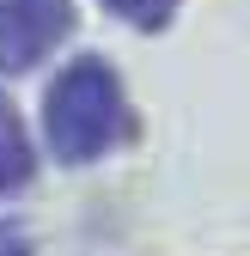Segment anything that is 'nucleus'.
Wrapping results in <instances>:
<instances>
[{
	"label": "nucleus",
	"mask_w": 250,
	"mask_h": 256,
	"mask_svg": "<svg viewBox=\"0 0 250 256\" xmlns=\"http://www.w3.org/2000/svg\"><path fill=\"white\" fill-rule=\"evenodd\" d=\"M0 256H30V244H24L18 226H0Z\"/></svg>",
	"instance_id": "nucleus-5"
},
{
	"label": "nucleus",
	"mask_w": 250,
	"mask_h": 256,
	"mask_svg": "<svg viewBox=\"0 0 250 256\" xmlns=\"http://www.w3.org/2000/svg\"><path fill=\"white\" fill-rule=\"evenodd\" d=\"M104 6H110L122 24H134V30H165L171 12H177V0H104Z\"/></svg>",
	"instance_id": "nucleus-4"
},
{
	"label": "nucleus",
	"mask_w": 250,
	"mask_h": 256,
	"mask_svg": "<svg viewBox=\"0 0 250 256\" xmlns=\"http://www.w3.org/2000/svg\"><path fill=\"white\" fill-rule=\"evenodd\" d=\"M30 171H37V152H30V134H24V122L18 110L0 98V196H12V189L30 183Z\"/></svg>",
	"instance_id": "nucleus-3"
},
{
	"label": "nucleus",
	"mask_w": 250,
	"mask_h": 256,
	"mask_svg": "<svg viewBox=\"0 0 250 256\" xmlns=\"http://www.w3.org/2000/svg\"><path fill=\"white\" fill-rule=\"evenodd\" d=\"M74 30V0H0V74H24Z\"/></svg>",
	"instance_id": "nucleus-2"
},
{
	"label": "nucleus",
	"mask_w": 250,
	"mask_h": 256,
	"mask_svg": "<svg viewBox=\"0 0 250 256\" xmlns=\"http://www.w3.org/2000/svg\"><path fill=\"white\" fill-rule=\"evenodd\" d=\"M43 134L61 165H92L128 134V98H122V80L110 61L80 55L61 68V80L43 98Z\"/></svg>",
	"instance_id": "nucleus-1"
}]
</instances>
